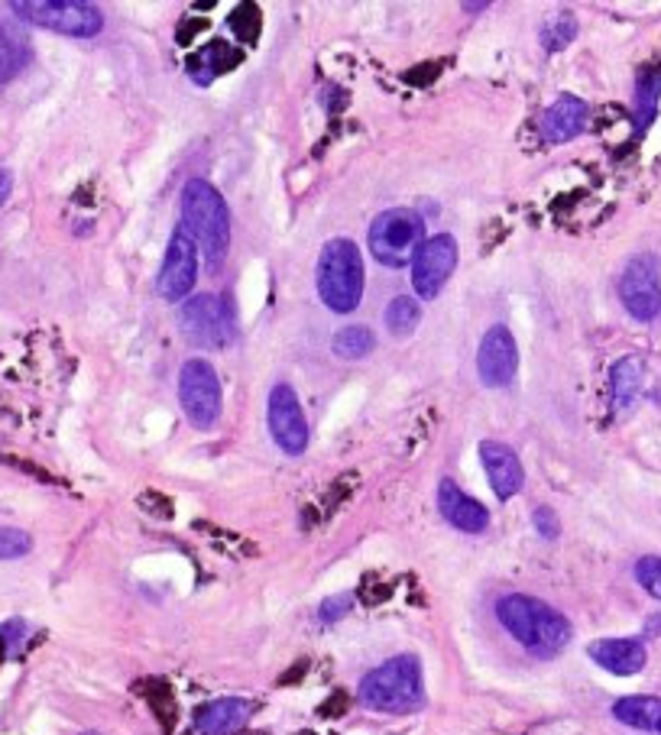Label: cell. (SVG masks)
Wrapping results in <instances>:
<instances>
[{
	"label": "cell",
	"instance_id": "6da1fadb",
	"mask_svg": "<svg viewBox=\"0 0 661 735\" xmlns=\"http://www.w3.org/2000/svg\"><path fill=\"white\" fill-rule=\"evenodd\" d=\"M496 619L522 648H529L539 658L561 655L574 635L571 623L554 606L541 603L536 596H522V593L503 596L496 603Z\"/></svg>",
	"mask_w": 661,
	"mask_h": 735
},
{
	"label": "cell",
	"instance_id": "7a4b0ae2",
	"mask_svg": "<svg viewBox=\"0 0 661 735\" xmlns=\"http://www.w3.org/2000/svg\"><path fill=\"white\" fill-rule=\"evenodd\" d=\"M181 227L201 246L211 270H221L231 250V211L208 178H188L181 188Z\"/></svg>",
	"mask_w": 661,
	"mask_h": 735
},
{
	"label": "cell",
	"instance_id": "3957f363",
	"mask_svg": "<svg viewBox=\"0 0 661 735\" xmlns=\"http://www.w3.org/2000/svg\"><path fill=\"white\" fill-rule=\"evenodd\" d=\"M318 298L334 315H351L363 301V256L354 240L334 237L321 246L318 256Z\"/></svg>",
	"mask_w": 661,
	"mask_h": 735
},
{
	"label": "cell",
	"instance_id": "277c9868",
	"mask_svg": "<svg viewBox=\"0 0 661 735\" xmlns=\"http://www.w3.org/2000/svg\"><path fill=\"white\" fill-rule=\"evenodd\" d=\"M361 703L376 713H412L425 703L421 665L416 655H396L361 680Z\"/></svg>",
	"mask_w": 661,
	"mask_h": 735
},
{
	"label": "cell",
	"instance_id": "5b68a950",
	"mask_svg": "<svg viewBox=\"0 0 661 735\" xmlns=\"http://www.w3.org/2000/svg\"><path fill=\"white\" fill-rule=\"evenodd\" d=\"M425 240H428L425 237V218L416 208H389V211L376 215L373 224H370V233H366L373 260L379 266H389V270L412 266V260H416Z\"/></svg>",
	"mask_w": 661,
	"mask_h": 735
},
{
	"label": "cell",
	"instance_id": "8992f818",
	"mask_svg": "<svg viewBox=\"0 0 661 735\" xmlns=\"http://www.w3.org/2000/svg\"><path fill=\"white\" fill-rule=\"evenodd\" d=\"M10 10L33 26L71 40H95L104 30V13L85 0H13Z\"/></svg>",
	"mask_w": 661,
	"mask_h": 735
},
{
	"label": "cell",
	"instance_id": "52a82bcc",
	"mask_svg": "<svg viewBox=\"0 0 661 735\" xmlns=\"http://www.w3.org/2000/svg\"><path fill=\"white\" fill-rule=\"evenodd\" d=\"M179 402L191 428L208 431V428L218 425L224 396H221V380H218V373H214V366L208 360L191 356L188 363H181Z\"/></svg>",
	"mask_w": 661,
	"mask_h": 735
},
{
	"label": "cell",
	"instance_id": "ba28073f",
	"mask_svg": "<svg viewBox=\"0 0 661 735\" xmlns=\"http://www.w3.org/2000/svg\"><path fill=\"white\" fill-rule=\"evenodd\" d=\"M179 331L195 347H228L234 340V315L221 295H191L179 305Z\"/></svg>",
	"mask_w": 661,
	"mask_h": 735
},
{
	"label": "cell",
	"instance_id": "9c48e42d",
	"mask_svg": "<svg viewBox=\"0 0 661 735\" xmlns=\"http://www.w3.org/2000/svg\"><path fill=\"white\" fill-rule=\"evenodd\" d=\"M619 301L636 321L661 315V263L652 253H636L619 276Z\"/></svg>",
	"mask_w": 661,
	"mask_h": 735
},
{
	"label": "cell",
	"instance_id": "30bf717a",
	"mask_svg": "<svg viewBox=\"0 0 661 735\" xmlns=\"http://www.w3.org/2000/svg\"><path fill=\"white\" fill-rule=\"evenodd\" d=\"M198 283V243L191 240V233L185 227H176L156 276V292L163 301L181 305L188 298V292Z\"/></svg>",
	"mask_w": 661,
	"mask_h": 735
},
{
	"label": "cell",
	"instance_id": "8fae6325",
	"mask_svg": "<svg viewBox=\"0 0 661 735\" xmlns=\"http://www.w3.org/2000/svg\"><path fill=\"white\" fill-rule=\"evenodd\" d=\"M458 270V240L451 233H438L428 237L419 246L416 260H412V288L416 295L431 301L444 283L454 276Z\"/></svg>",
	"mask_w": 661,
	"mask_h": 735
},
{
	"label": "cell",
	"instance_id": "7c38bea8",
	"mask_svg": "<svg viewBox=\"0 0 661 735\" xmlns=\"http://www.w3.org/2000/svg\"><path fill=\"white\" fill-rule=\"evenodd\" d=\"M266 421H269L273 441L289 457L305 453V448H308V421H305V408H301L299 396H296V390L289 383H276L273 386Z\"/></svg>",
	"mask_w": 661,
	"mask_h": 735
},
{
	"label": "cell",
	"instance_id": "4fadbf2b",
	"mask_svg": "<svg viewBox=\"0 0 661 735\" xmlns=\"http://www.w3.org/2000/svg\"><path fill=\"white\" fill-rule=\"evenodd\" d=\"M477 373H481L483 386H509L519 373V343L513 338V331L506 325H493L481 340L477 350Z\"/></svg>",
	"mask_w": 661,
	"mask_h": 735
},
{
	"label": "cell",
	"instance_id": "5bb4252c",
	"mask_svg": "<svg viewBox=\"0 0 661 735\" xmlns=\"http://www.w3.org/2000/svg\"><path fill=\"white\" fill-rule=\"evenodd\" d=\"M481 460L486 476H489V486H493V493H496V500L506 503V500H513V496L522 490L526 470H522V460H519V453L513 451V448H506V445H499V441H483Z\"/></svg>",
	"mask_w": 661,
	"mask_h": 735
},
{
	"label": "cell",
	"instance_id": "9a60e30c",
	"mask_svg": "<svg viewBox=\"0 0 661 735\" xmlns=\"http://www.w3.org/2000/svg\"><path fill=\"white\" fill-rule=\"evenodd\" d=\"M591 120V105L577 95H561L548 111L541 113L539 133L544 143H568L584 133Z\"/></svg>",
	"mask_w": 661,
	"mask_h": 735
},
{
	"label": "cell",
	"instance_id": "2e32d148",
	"mask_svg": "<svg viewBox=\"0 0 661 735\" xmlns=\"http://www.w3.org/2000/svg\"><path fill=\"white\" fill-rule=\"evenodd\" d=\"M591 661L616 678H632L646 668L649 651L639 638H601L587 648Z\"/></svg>",
	"mask_w": 661,
	"mask_h": 735
},
{
	"label": "cell",
	"instance_id": "e0dca14e",
	"mask_svg": "<svg viewBox=\"0 0 661 735\" xmlns=\"http://www.w3.org/2000/svg\"><path fill=\"white\" fill-rule=\"evenodd\" d=\"M438 509L458 531H467V535H481L489 525L486 506L477 503L474 496H467L454 480H441V486H438Z\"/></svg>",
	"mask_w": 661,
	"mask_h": 735
},
{
	"label": "cell",
	"instance_id": "ac0fdd59",
	"mask_svg": "<svg viewBox=\"0 0 661 735\" xmlns=\"http://www.w3.org/2000/svg\"><path fill=\"white\" fill-rule=\"evenodd\" d=\"M253 716V703L241 696L211 700L195 713V729L201 735H231L243 729Z\"/></svg>",
	"mask_w": 661,
	"mask_h": 735
},
{
	"label": "cell",
	"instance_id": "d6986e66",
	"mask_svg": "<svg viewBox=\"0 0 661 735\" xmlns=\"http://www.w3.org/2000/svg\"><path fill=\"white\" fill-rule=\"evenodd\" d=\"M238 62H241L238 50H231L224 40H214V43L201 46V53H195V56L188 58V75H191L195 85H211L218 75L231 72Z\"/></svg>",
	"mask_w": 661,
	"mask_h": 735
},
{
	"label": "cell",
	"instance_id": "ffe728a7",
	"mask_svg": "<svg viewBox=\"0 0 661 735\" xmlns=\"http://www.w3.org/2000/svg\"><path fill=\"white\" fill-rule=\"evenodd\" d=\"M613 716L623 723V726H632V729H642V733H659L661 726V700L659 696H623L613 703Z\"/></svg>",
	"mask_w": 661,
	"mask_h": 735
},
{
	"label": "cell",
	"instance_id": "44dd1931",
	"mask_svg": "<svg viewBox=\"0 0 661 735\" xmlns=\"http://www.w3.org/2000/svg\"><path fill=\"white\" fill-rule=\"evenodd\" d=\"M642 360L639 356H623L613 370H609V393H613V408L626 412L639 393H642Z\"/></svg>",
	"mask_w": 661,
	"mask_h": 735
},
{
	"label": "cell",
	"instance_id": "7402d4cb",
	"mask_svg": "<svg viewBox=\"0 0 661 735\" xmlns=\"http://www.w3.org/2000/svg\"><path fill=\"white\" fill-rule=\"evenodd\" d=\"M30 58H33V46H30V40L20 33V30H13V26H0V88L3 85H10L26 65H30Z\"/></svg>",
	"mask_w": 661,
	"mask_h": 735
},
{
	"label": "cell",
	"instance_id": "603a6c76",
	"mask_svg": "<svg viewBox=\"0 0 661 735\" xmlns=\"http://www.w3.org/2000/svg\"><path fill=\"white\" fill-rule=\"evenodd\" d=\"M383 321H386V331H389L393 338H406V334H412V331L419 328L421 305L412 295H396V298L386 305Z\"/></svg>",
	"mask_w": 661,
	"mask_h": 735
},
{
	"label": "cell",
	"instance_id": "cb8c5ba5",
	"mask_svg": "<svg viewBox=\"0 0 661 735\" xmlns=\"http://www.w3.org/2000/svg\"><path fill=\"white\" fill-rule=\"evenodd\" d=\"M331 350L341 356V360H363L376 350V334L366 328V325H348L341 328L334 340H331Z\"/></svg>",
	"mask_w": 661,
	"mask_h": 735
},
{
	"label": "cell",
	"instance_id": "d4e9b609",
	"mask_svg": "<svg viewBox=\"0 0 661 735\" xmlns=\"http://www.w3.org/2000/svg\"><path fill=\"white\" fill-rule=\"evenodd\" d=\"M574 36H577V20H574V13H554V17H548V20L541 23L539 30V43L544 53H558V50H564V46H571Z\"/></svg>",
	"mask_w": 661,
	"mask_h": 735
},
{
	"label": "cell",
	"instance_id": "484cf974",
	"mask_svg": "<svg viewBox=\"0 0 661 735\" xmlns=\"http://www.w3.org/2000/svg\"><path fill=\"white\" fill-rule=\"evenodd\" d=\"M33 551V538L23 528H0V561H16Z\"/></svg>",
	"mask_w": 661,
	"mask_h": 735
},
{
	"label": "cell",
	"instance_id": "4316f807",
	"mask_svg": "<svg viewBox=\"0 0 661 735\" xmlns=\"http://www.w3.org/2000/svg\"><path fill=\"white\" fill-rule=\"evenodd\" d=\"M636 580H639V586H642L649 596L661 600V558H656V555L639 558V561H636Z\"/></svg>",
	"mask_w": 661,
	"mask_h": 735
},
{
	"label": "cell",
	"instance_id": "83f0119b",
	"mask_svg": "<svg viewBox=\"0 0 661 735\" xmlns=\"http://www.w3.org/2000/svg\"><path fill=\"white\" fill-rule=\"evenodd\" d=\"M536 528H539V535H544L548 541L558 538V515L548 509V506H541V509L536 512Z\"/></svg>",
	"mask_w": 661,
	"mask_h": 735
},
{
	"label": "cell",
	"instance_id": "f1b7e54d",
	"mask_svg": "<svg viewBox=\"0 0 661 735\" xmlns=\"http://www.w3.org/2000/svg\"><path fill=\"white\" fill-rule=\"evenodd\" d=\"M351 610V596H338V600H328L324 606H321V619L324 623H331V619H341L344 613Z\"/></svg>",
	"mask_w": 661,
	"mask_h": 735
},
{
	"label": "cell",
	"instance_id": "f546056e",
	"mask_svg": "<svg viewBox=\"0 0 661 735\" xmlns=\"http://www.w3.org/2000/svg\"><path fill=\"white\" fill-rule=\"evenodd\" d=\"M10 191H13V175H10L7 169H0V208L7 205Z\"/></svg>",
	"mask_w": 661,
	"mask_h": 735
},
{
	"label": "cell",
	"instance_id": "4dcf8cb0",
	"mask_svg": "<svg viewBox=\"0 0 661 735\" xmlns=\"http://www.w3.org/2000/svg\"><path fill=\"white\" fill-rule=\"evenodd\" d=\"M85 735H98V733H85Z\"/></svg>",
	"mask_w": 661,
	"mask_h": 735
},
{
	"label": "cell",
	"instance_id": "1f68e13d",
	"mask_svg": "<svg viewBox=\"0 0 661 735\" xmlns=\"http://www.w3.org/2000/svg\"><path fill=\"white\" fill-rule=\"evenodd\" d=\"M659 733H661V726H659Z\"/></svg>",
	"mask_w": 661,
	"mask_h": 735
}]
</instances>
